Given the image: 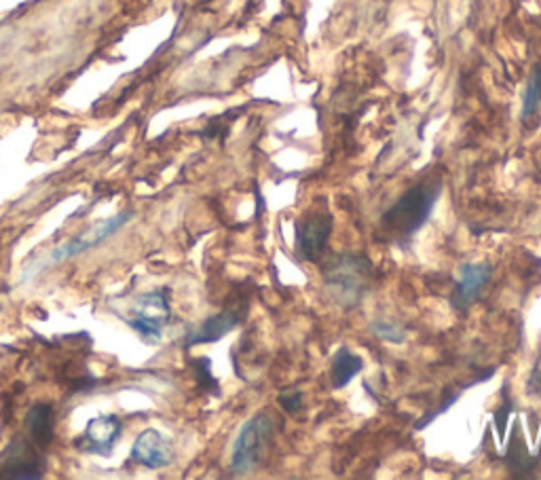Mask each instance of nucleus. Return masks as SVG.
Masks as SVG:
<instances>
[{
	"label": "nucleus",
	"instance_id": "a211bd4d",
	"mask_svg": "<svg viewBox=\"0 0 541 480\" xmlns=\"http://www.w3.org/2000/svg\"><path fill=\"white\" fill-rule=\"evenodd\" d=\"M501 398H503V402H501V411H497V415H495V423H497V430H499V432L506 430V421H508V417H510V413H512V409H514V406H512L510 400H508V387H503Z\"/></svg>",
	"mask_w": 541,
	"mask_h": 480
},
{
	"label": "nucleus",
	"instance_id": "6e6552de",
	"mask_svg": "<svg viewBox=\"0 0 541 480\" xmlns=\"http://www.w3.org/2000/svg\"><path fill=\"white\" fill-rule=\"evenodd\" d=\"M172 445L159 430H144L132 447V459L148 470H161L172 464Z\"/></svg>",
	"mask_w": 541,
	"mask_h": 480
},
{
	"label": "nucleus",
	"instance_id": "1a4fd4ad",
	"mask_svg": "<svg viewBox=\"0 0 541 480\" xmlns=\"http://www.w3.org/2000/svg\"><path fill=\"white\" fill-rule=\"evenodd\" d=\"M121 421L117 417H96L89 421V426L79 442L85 453L110 455L121 438Z\"/></svg>",
	"mask_w": 541,
	"mask_h": 480
},
{
	"label": "nucleus",
	"instance_id": "f8f14e48",
	"mask_svg": "<svg viewBox=\"0 0 541 480\" xmlns=\"http://www.w3.org/2000/svg\"><path fill=\"white\" fill-rule=\"evenodd\" d=\"M503 464L510 470L512 476L516 478H531L535 476V470L539 468V455H531L525 440L520 436V430H514V436L510 440V447L506 451V457H503Z\"/></svg>",
	"mask_w": 541,
	"mask_h": 480
},
{
	"label": "nucleus",
	"instance_id": "9b49d317",
	"mask_svg": "<svg viewBox=\"0 0 541 480\" xmlns=\"http://www.w3.org/2000/svg\"><path fill=\"white\" fill-rule=\"evenodd\" d=\"M364 371V358L353 354L349 347H341L330 360V387L334 392L345 387Z\"/></svg>",
	"mask_w": 541,
	"mask_h": 480
},
{
	"label": "nucleus",
	"instance_id": "6ab92c4d",
	"mask_svg": "<svg viewBox=\"0 0 541 480\" xmlns=\"http://www.w3.org/2000/svg\"><path fill=\"white\" fill-rule=\"evenodd\" d=\"M527 392L531 396L541 398V368L539 366H535L531 371V377H529V383H527Z\"/></svg>",
	"mask_w": 541,
	"mask_h": 480
},
{
	"label": "nucleus",
	"instance_id": "dca6fc26",
	"mask_svg": "<svg viewBox=\"0 0 541 480\" xmlns=\"http://www.w3.org/2000/svg\"><path fill=\"white\" fill-rule=\"evenodd\" d=\"M370 335L377 337L385 343L402 345L406 341V328L398 320L389 318H375L370 322Z\"/></svg>",
	"mask_w": 541,
	"mask_h": 480
},
{
	"label": "nucleus",
	"instance_id": "f03ea898",
	"mask_svg": "<svg viewBox=\"0 0 541 480\" xmlns=\"http://www.w3.org/2000/svg\"><path fill=\"white\" fill-rule=\"evenodd\" d=\"M322 284L326 297L341 309H356L372 286V261L360 252H339L322 265Z\"/></svg>",
	"mask_w": 541,
	"mask_h": 480
},
{
	"label": "nucleus",
	"instance_id": "4468645a",
	"mask_svg": "<svg viewBox=\"0 0 541 480\" xmlns=\"http://www.w3.org/2000/svg\"><path fill=\"white\" fill-rule=\"evenodd\" d=\"M51 423H53V409L49 404H36L26 417L28 432L32 434L34 440L43 442V445L51 440V434H53Z\"/></svg>",
	"mask_w": 541,
	"mask_h": 480
},
{
	"label": "nucleus",
	"instance_id": "9d476101",
	"mask_svg": "<svg viewBox=\"0 0 541 480\" xmlns=\"http://www.w3.org/2000/svg\"><path fill=\"white\" fill-rule=\"evenodd\" d=\"M241 322V311L239 309H225L216 313V316L205 320L193 335L186 341V345H201V343H216L222 337L237 328Z\"/></svg>",
	"mask_w": 541,
	"mask_h": 480
},
{
	"label": "nucleus",
	"instance_id": "39448f33",
	"mask_svg": "<svg viewBox=\"0 0 541 480\" xmlns=\"http://www.w3.org/2000/svg\"><path fill=\"white\" fill-rule=\"evenodd\" d=\"M129 220H132V212H121V214H115V216L102 220V223H96L93 227H89L87 231L79 233L77 237H72V239H68V242L60 244L58 248H53L45 261L41 263L39 269H45L49 265L66 263L74 256H79V254H83L87 250L102 246L106 239H110L115 233H119L129 223Z\"/></svg>",
	"mask_w": 541,
	"mask_h": 480
},
{
	"label": "nucleus",
	"instance_id": "2eb2a0df",
	"mask_svg": "<svg viewBox=\"0 0 541 480\" xmlns=\"http://www.w3.org/2000/svg\"><path fill=\"white\" fill-rule=\"evenodd\" d=\"M539 106H541V64L533 66L525 94H522V119H531Z\"/></svg>",
	"mask_w": 541,
	"mask_h": 480
},
{
	"label": "nucleus",
	"instance_id": "20e7f679",
	"mask_svg": "<svg viewBox=\"0 0 541 480\" xmlns=\"http://www.w3.org/2000/svg\"><path fill=\"white\" fill-rule=\"evenodd\" d=\"M332 227H334V216L328 210L326 201H320L311 212L303 214L294 223L296 256L305 263H320L326 256Z\"/></svg>",
	"mask_w": 541,
	"mask_h": 480
},
{
	"label": "nucleus",
	"instance_id": "f3484780",
	"mask_svg": "<svg viewBox=\"0 0 541 480\" xmlns=\"http://www.w3.org/2000/svg\"><path fill=\"white\" fill-rule=\"evenodd\" d=\"M277 402L288 415H296L303 411V392L296 390V387H286V390L279 392Z\"/></svg>",
	"mask_w": 541,
	"mask_h": 480
},
{
	"label": "nucleus",
	"instance_id": "7ed1b4c3",
	"mask_svg": "<svg viewBox=\"0 0 541 480\" xmlns=\"http://www.w3.org/2000/svg\"><path fill=\"white\" fill-rule=\"evenodd\" d=\"M275 419L269 413H258L241 426L231 451V474L250 476L263 466V459L275 440Z\"/></svg>",
	"mask_w": 541,
	"mask_h": 480
},
{
	"label": "nucleus",
	"instance_id": "ddd939ff",
	"mask_svg": "<svg viewBox=\"0 0 541 480\" xmlns=\"http://www.w3.org/2000/svg\"><path fill=\"white\" fill-rule=\"evenodd\" d=\"M15 453H11V449L7 451V466L3 472L5 478H41L43 472H36V470H43L39 466V461H36V455L24 447L22 442L20 445H15Z\"/></svg>",
	"mask_w": 541,
	"mask_h": 480
},
{
	"label": "nucleus",
	"instance_id": "0eeeda50",
	"mask_svg": "<svg viewBox=\"0 0 541 480\" xmlns=\"http://www.w3.org/2000/svg\"><path fill=\"white\" fill-rule=\"evenodd\" d=\"M493 278L491 263H468L461 267V275L457 278L451 294V307L457 313L468 311L478 299L480 292L487 288Z\"/></svg>",
	"mask_w": 541,
	"mask_h": 480
},
{
	"label": "nucleus",
	"instance_id": "423d86ee",
	"mask_svg": "<svg viewBox=\"0 0 541 480\" xmlns=\"http://www.w3.org/2000/svg\"><path fill=\"white\" fill-rule=\"evenodd\" d=\"M172 320V309H170V294L165 288L146 292L136 301L134 305V318L129 320L140 337L146 341L157 343L161 339L163 328Z\"/></svg>",
	"mask_w": 541,
	"mask_h": 480
},
{
	"label": "nucleus",
	"instance_id": "f257e3e1",
	"mask_svg": "<svg viewBox=\"0 0 541 480\" xmlns=\"http://www.w3.org/2000/svg\"><path fill=\"white\" fill-rule=\"evenodd\" d=\"M440 195L442 182L438 178L421 180L415 187H410L394 206L383 212L379 235L389 244L410 248L415 235L429 223V218H432Z\"/></svg>",
	"mask_w": 541,
	"mask_h": 480
}]
</instances>
